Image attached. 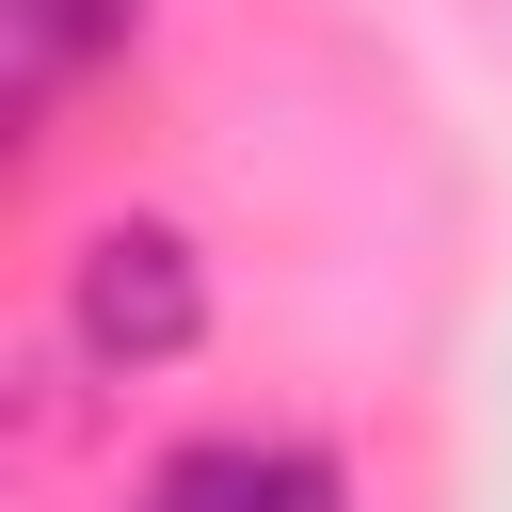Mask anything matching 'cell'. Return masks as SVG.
<instances>
[{"label": "cell", "instance_id": "cell-1", "mask_svg": "<svg viewBox=\"0 0 512 512\" xmlns=\"http://www.w3.org/2000/svg\"><path fill=\"white\" fill-rule=\"evenodd\" d=\"M64 336L96 352V368H176L192 336H208V256L176 240V224H96L80 256H64Z\"/></svg>", "mask_w": 512, "mask_h": 512}, {"label": "cell", "instance_id": "cell-2", "mask_svg": "<svg viewBox=\"0 0 512 512\" xmlns=\"http://www.w3.org/2000/svg\"><path fill=\"white\" fill-rule=\"evenodd\" d=\"M144 512H352V464L304 432H192L144 464Z\"/></svg>", "mask_w": 512, "mask_h": 512}, {"label": "cell", "instance_id": "cell-3", "mask_svg": "<svg viewBox=\"0 0 512 512\" xmlns=\"http://www.w3.org/2000/svg\"><path fill=\"white\" fill-rule=\"evenodd\" d=\"M128 32H144V0H16V80L48 96L64 64H112Z\"/></svg>", "mask_w": 512, "mask_h": 512}]
</instances>
